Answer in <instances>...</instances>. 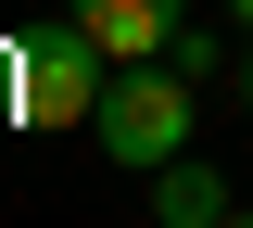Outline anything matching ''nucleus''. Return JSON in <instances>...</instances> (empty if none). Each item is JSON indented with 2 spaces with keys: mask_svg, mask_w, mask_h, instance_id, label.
<instances>
[{
  "mask_svg": "<svg viewBox=\"0 0 253 228\" xmlns=\"http://www.w3.org/2000/svg\"><path fill=\"white\" fill-rule=\"evenodd\" d=\"M228 228H253V216H228Z\"/></svg>",
  "mask_w": 253,
  "mask_h": 228,
  "instance_id": "7",
  "label": "nucleus"
},
{
  "mask_svg": "<svg viewBox=\"0 0 253 228\" xmlns=\"http://www.w3.org/2000/svg\"><path fill=\"white\" fill-rule=\"evenodd\" d=\"M228 13H241V26H253V0H228Z\"/></svg>",
  "mask_w": 253,
  "mask_h": 228,
  "instance_id": "6",
  "label": "nucleus"
},
{
  "mask_svg": "<svg viewBox=\"0 0 253 228\" xmlns=\"http://www.w3.org/2000/svg\"><path fill=\"white\" fill-rule=\"evenodd\" d=\"M228 216H241V203H228V178H215V165H152V228H228Z\"/></svg>",
  "mask_w": 253,
  "mask_h": 228,
  "instance_id": "4",
  "label": "nucleus"
},
{
  "mask_svg": "<svg viewBox=\"0 0 253 228\" xmlns=\"http://www.w3.org/2000/svg\"><path fill=\"white\" fill-rule=\"evenodd\" d=\"M63 13H76L114 64H177V38H190V0H63Z\"/></svg>",
  "mask_w": 253,
  "mask_h": 228,
  "instance_id": "3",
  "label": "nucleus"
},
{
  "mask_svg": "<svg viewBox=\"0 0 253 228\" xmlns=\"http://www.w3.org/2000/svg\"><path fill=\"white\" fill-rule=\"evenodd\" d=\"M0 76H13V127H89L101 89H114V51L63 13V26L13 38V51H0Z\"/></svg>",
  "mask_w": 253,
  "mask_h": 228,
  "instance_id": "1",
  "label": "nucleus"
},
{
  "mask_svg": "<svg viewBox=\"0 0 253 228\" xmlns=\"http://www.w3.org/2000/svg\"><path fill=\"white\" fill-rule=\"evenodd\" d=\"M241 114H253V64H241Z\"/></svg>",
  "mask_w": 253,
  "mask_h": 228,
  "instance_id": "5",
  "label": "nucleus"
},
{
  "mask_svg": "<svg viewBox=\"0 0 253 228\" xmlns=\"http://www.w3.org/2000/svg\"><path fill=\"white\" fill-rule=\"evenodd\" d=\"M190 114H203V101H190V64L165 76V64H114V89H101V152L126 165V178H152V165H177L190 152Z\"/></svg>",
  "mask_w": 253,
  "mask_h": 228,
  "instance_id": "2",
  "label": "nucleus"
}]
</instances>
